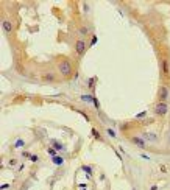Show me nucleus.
Listing matches in <instances>:
<instances>
[{"label": "nucleus", "mask_w": 170, "mask_h": 190, "mask_svg": "<svg viewBox=\"0 0 170 190\" xmlns=\"http://www.w3.org/2000/svg\"><path fill=\"white\" fill-rule=\"evenodd\" d=\"M73 50H75V55H76V56H83V55L86 53V50H88L86 41H84V39H78V41H75Z\"/></svg>", "instance_id": "nucleus-3"}, {"label": "nucleus", "mask_w": 170, "mask_h": 190, "mask_svg": "<svg viewBox=\"0 0 170 190\" xmlns=\"http://www.w3.org/2000/svg\"><path fill=\"white\" fill-rule=\"evenodd\" d=\"M64 161H63V157H59V156H53V164H56V165H61Z\"/></svg>", "instance_id": "nucleus-14"}, {"label": "nucleus", "mask_w": 170, "mask_h": 190, "mask_svg": "<svg viewBox=\"0 0 170 190\" xmlns=\"http://www.w3.org/2000/svg\"><path fill=\"white\" fill-rule=\"evenodd\" d=\"M24 144H25V142H24V140H22V139H19V140L16 142V144H14V147H16V148H17V147H22V145H24Z\"/></svg>", "instance_id": "nucleus-15"}, {"label": "nucleus", "mask_w": 170, "mask_h": 190, "mask_svg": "<svg viewBox=\"0 0 170 190\" xmlns=\"http://www.w3.org/2000/svg\"><path fill=\"white\" fill-rule=\"evenodd\" d=\"M49 154H52V156H56L58 153H56V150H53V148H49Z\"/></svg>", "instance_id": "nucleus-17"}, {"label": "nucleus", "mask_w": 170, "mask_h": 190, "mask_svg": "<svg viewBox=\"0 0 170 190\" xmlns=\"http://www.w3.org/2000/svg\"><path fill=\"white\" fill-rule=\"evenodd\" d=\"M144 117H145V112H141V114L136 115V118H144Z\"/></svg>", "instance_id": "nucleus-22"}, {"label": "nucleus", "mask_w": 170, "mask_h": 190, "mask_svg": "<svg viewBox=\"0 0 170 190\" xmlns=\"http://www.w3.org/2000/svg\"><path fill=\"white\" fill-rule=\"evenodd\" d=\"M2 30H3V33L5 34H11L13 33V22L10 19H3L2 20Z\"/></svg>", "instance_id": "nucleus-7"}, {"label": "nucleus", "mask_w": 170, "mask_h": 190, "mask_svg": "<svg viewBox=\"0 0 170 190\" xmlns=\"http://www.w3.org/2000/svg\"><path fill=\"white\" fill-rule=\"evenodd\" d=\"M142 137L147 139V140H150V142H156L158 140V136H156V134H153V132H144Z\"/></svg>", "instance_id": "nucleus-9"}, {"label": "nucleus", "mask_w": 170, "mask_h": 190, "mask_svg": "<svg viewBox=\"0 0 170 190\" xmlns=\"http://www.w3.org/2000/svg\"><path fill=\"white\" fill-rule=\"evenodd\" d=\"M95 81H97V78H89V81H88V86H89V89H92V91H94Z\"/></svg>", "instance_id": "nucleus-13"}, {"label": "nucleus", "mask_w": 170, "mask_h": 190, "mask_svg": "<svg viewBox=\"0 0 170 190\" xmlns=\"http://www.w3.org/2000/svg\"><path fill=\"white\" fill-rule=\"evenodd\" d=\"M30 159H31L33 162H36V161H37V156H36V154H31V156H30Z\"/></svg>", "instance_id": "nucleus-20"}, {"label": "nucleus", "mask_w": 170, "mask_h": 190, "mask_svg": "<svg viewBox=\"0 0 170 190\" xmlns=\"http://www.w3.org/2000/svg\"><path fill=\"white\" fill-rule=\"evenodd\" d=\"M106 131H108V134H109V136H111V137H117V136H115V132H114V131H112L111 128H108Z\"/></svg>", "instance_id": "nucleus-16"}, {"label": "nucleus", "mask_w": 170, "mask_h": 190, "mask_svg": "<svg viewBox=\"0 0 170 190\" xmlns=\"http://www.w3.org/2000/svg\"><path fill=\"white\" fill-rule=\"evenodd\" d=\"M159 66H161V75L162 76H170V61L167 58H162Z\"/></svg>", "instance_id": "nucleus-4"}, {"label": "nucleus", "mask_w": 170, "mask_h": 190, "mask_svg": "<svg viewBox=\"0 0 170 190\" xmlns=\"http://www.w3.org/2000/svg\"><path fill=\"white\" fill-rule=\"evenodd\" d=\"M127 128H128V123H123V125L120 126V129H122V131H127Z\"/></svg>", "instance_id": "nucleus-19"}, {"label": "nucleus", "mask_w": 170, "mask_h": 190, "mask_svg": "<svg viewBox=\"0 0 170 190\" xmlns=\"http://www.w3.org/2000/svg\"><path fill=\"white\" fill-rule=\"evenodd\" d=\"M91 134L94 136V139H97V140H103V139H102V136H100V132H98L95 128H92V129H91Z\"/></svg>", "instance_id": "nucleus-12"}, {"label": "nucleus", "mask_w": 170, "mask_h": 190, "mask_svg": "<svg viewBox=\"0 0 170 190\" xmlns=\"http://www.w3.org/2000/svg\"><path fill=\"white\" fill-rule=\"evenodd\" d=\"M41 81H44V83H53V81H56V75L53 72H44L41 75Z\"/></svg>", "instance_id": "nucleus-8"}, {"label": "nucleus", "mask_w": 170, "mask_h": 190, "mask_svg": "<svg viewBox=\"0 0 170 190\" xmlns=\"http://www.w3.org/2000/svg\"><path fill=\"white\" fill-rule=\"evenodd\" d=\"M95 42H97V37H95V36H92V39H91V45H94Z\"/></svg>", "instance_id": "nucleus-21"}, {"label": "nucleus", "mask_w": 170, "mask_h": 190, "mask_svg": "<svg viewBox=\"0 0 170 190\" xmlns=\"http://www.w3.org/2000/svg\"><path fill=\"white\" fill-rule=\"evenodd\" d=\"M78 33H80L81 36H86V34L89 33V28H88L86 25H81V27L78 28Z\"/></svg>", "instance_id": "nucleus-10"}, {"label": "nucleus", "mask_w": 170, "mask_h": 190, "mask_svg": "<svg viewBox=\"0 0 170 190\" xmlns=\"http://www.w3.org/2000/svg\"><path fill=\"white\" fill-rule=\"evenodd\" d=\"M130 140L133 142V144H134L137 148H142V150H144V148L147 147V142H145V139H144V137H139V136H131V137H130Z\"/></svg>", "instance_id": "nucleus-6"}, {"label": "nucleus", "mask_w": 170, "mask_h": 190, "mask_svg": "<svg viewBox=\"0 0 170 190\" xmlns=\"http://www.w3.org/2000/svg\"><path fill=\"white\" fill-rule=\"evenodd\" d=\"M169 95H170V91H169L167 86H161L159 91H158V101H167Z\"/></svg>", "instance_id": "nucleus-5"}, {"label": "nucleus", "mask_w": 170, "mask_h": 190, "mask_svg": "<svg viewBox=\"0 0 170 190\" xmlns=\"http://www.w3.org/2000/svg\"><path fill=\"white\" fill-rule=\"evenodd\" d=\"M16 164H17L16 159H11V161H10V165H16Z\"/></svg>", "instance_id": "nucleus-23"}, {"label": "nucleus", "mask_w": 170, "mask_h": 190, "mask_svg": "<svg viewBox=\"0 0 170 190\" xmlns=\"http://www.w3.org/2000/svg\"><path fill=\"white\" fill-rule=\"evenodd\" d=\"M8 187H10L8 184H2V190H6V189H8Z\"/></svg>", "instance_id": "nucleus-24"}, {"label": "nucleus", "mask_w": 170, "mask_h": 190, "mask_svg": "<svg viewBox=\"0 0 170 190\" xmlns=\"http://www.w3.org/2000/svg\"><path fill=\"white\" fill-rule=\"evenodd\" d=\"M153 112H154V115H158V117L167 115V112H169V105H167V101H158L156 105L153 106Z\"/></svg>", "instance_id": "nucleus-2"}, {"label": "nucleus", "mask_w": 170, "mask_h": 190, "mask_svg": "<svg viewBox=\"0 0 170 190\" xmlns=\"http://www.w3.org/2000/svg\"><path fill=\"white\" fill-rule=\"evenodd\" d=\"M52 145H53V148H55V150H64V145L59 144L58 140H52Z\"/></svg>", "instance_id": "nucleus-11"}, {"label": "nucleus", "mask_w": 170, "mask_h": 190, "mask_svg": "<svg viewBox=\"0 0 170 190\" xmlns=\"http://www.w3.org/2000/svg\"><path fill=\"white\" fill-rule=\"evenodd\" d=\"M161 171H162V173L169 171V167H166V165H161Z\"/></svg>", "instance_id": "nucleus-18"}, {"label": "nucleus", "mask_w": 170, "mask_h": 190, "mask_svg": "<svg viewBox=\"0 0 170 190\" xmlns=\"http://www.w3.org/2000/svg\"><path fill=\"white\" fill-rule=\"evenodd\" d=\"M58 72H59V75L63 76V78H70L72 73H73V64H72V61L67 59V58L59 59V62H58Z\"/></svg>", "instance_id": "nucleus-1"}, {"label": "nucleus", "mask_w": 170, "mask_h": 190, "mask_svg": "<svg viewBox=\"0 0 170 190\" xmlns=\"http://www.w3.org/2000/svg\"><path fill=\"white\" fill-rule=\"evenodd\" d=\"M150 190H158V187H156V186H151V187H150Z\"/></svg>", "instance_id": "nucleus-25"}]
</instances>
